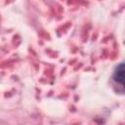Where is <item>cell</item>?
Segmentation results:
<instances>
[{
	"label": "cell",
	"mask_w": 125,
	"mask_h": 125,
	"mask_svg": "<svg viewBox=\"0 0 125 125\" xmlns=\"http://www.w3.org/2000/svg\"><path fill=\"white\" fill-rule=\"evenodd\" d=\"M112 78H113L114 82L116 84H118L125 91V62L120 63L116 67Z\"/></svg>",
	"instance_id": "obj_1"
}]
</instances>
